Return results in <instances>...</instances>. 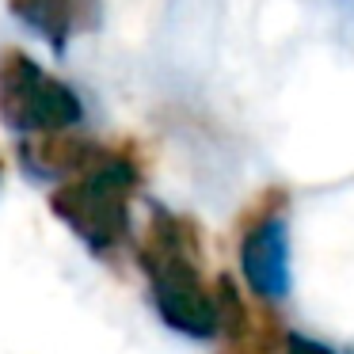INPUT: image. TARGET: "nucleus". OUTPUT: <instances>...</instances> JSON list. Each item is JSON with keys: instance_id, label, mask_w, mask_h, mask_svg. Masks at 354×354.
Masks as SVG:
<instances>
[{"instance_id": "obj_1", "label": "nucleus", "mask_w": 354, "mask_h": 354, "mask_svg": "<svg viewBox=\"0 0 354 354\" xmlns=\"http://www.w3.org/2000/svg\"><path fill=\"white\" fill-rule=\"evenodd\" d=\"M198 229L183 217H171L156 209L145 236L138 244V259L153 286L156 313L168 328L191 339H214L217 335V308L214 293L202 282L198 270Z\"/></svg>"}, {"instance_id": "obj_2", "label": "nucleus", "mask_w": 354, "mask_h": 354, "mask_svg": "<svg viewBox=\"0 0 354 354\" xmlns=\"http://www.w3.org/2000/svg\"><path fill=\"white\" fill-rule=\"evenodd\" d=\"M141 183V171L130 156L100 153L73 183L50 194V209L84 240L92 252H111L130 232V198Z\"/></svg>"}, {"instance_id": "obj_3", "label": "nucleus", "mask_w": 354, "mask_h": 354, "mask_svg": "<svg viewBox=\"0 0 354 354\" xmlns=\"http://www.w3.org/2000/svg\"><path fill=\"white\" fill-rule=\"evenodd\" d=\"M80 100L24 50H0V122L24 138L65 133L80 122Z\"/></svg>"}, {"instance_id": "obj_4", "label": "nucleus", "mask_w": 354, "mask_h": 354, "mask_svg": "<svg viewBox=\"0 0 354 354\" xmlns=\"http://www.w3.org/2000/svg\"><path fill=\"white\" fill-rule=\"evenodd\" d=\"M286 191H267L244 217L240 267L255 297L278 301L290 293V229L282 221Z\"/></svg>"}, {"instance_id": "obj_5", "label": "nucleus", "mask_w": 354, "mask_h": 354, "mask_svg": "<svg viewBox=\"0 0 354 354\" xmlns=\"http://www.w3.org/2000/svg\"><path fill=\"white\" fill-rule=\"evenodd\" d=\"M16 19H24L31 31L46 35L54 54H65L73 35H84L100 27V0H8Z\"/></svg>"}, {"instance_id": "obj_6", "label": "nucleus", "mask_w": 354, "mask_h": 354, "mask_svg": "<svg viewBox=\"0 0 354 354\" xmlns=\"http://www.w3.org/2000/svg\"><path fill=\"white\" fill-rule=\"evenodd\" d=\"M103 149L84 133H42V138L19 141V160L27 164L31 176H80L100 160Z\"/></svg>"}, {"instance_id": "obj_7", "label": "nucleus", "mask_w": 354, "mask_h": 354, "mask_svg": "<svg viewBox=\"0 0 354 354\" xmlns=\"http://www.w3.org/2000/svg\"><path fill=\"white\" fill-rule=\"evenodd\" d=\"M286 354H335L331 346L316 343V339H305V335H286Z\"/></svg>"}]
</instances>
